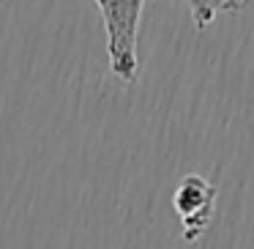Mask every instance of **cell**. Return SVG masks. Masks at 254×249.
I'll return each instance as SVG.
<instances>
[{"label":"cell","mask_w":254,"mask_h":249,"mask_svg":"<svg viewBox=\"0 0 254 249\" xmlns=\"http://www.w3.org/2000/svg\"><path fill=\"white\" fill-rule=\"evenodd\" d=\"M107 36V58L118 80L134 83L139 72L137 39L145 0H96Z\"/></svg>","instance_id":"obj_1"},{"label":"cell","mask_w":254,"mask_h":249,"mask_svg":"<svg viewBox=\"0 0 254 249\" xmlns=\"http://www.w3.org/2000/svg\"><path fill=\"white\" fill-rule=\"evenodd\" d=\"M172 208L183 225L186 241H199L210 227L216 208V183L202 175H186L172 194Z\"/></svg>","instance_id":"obj_2"},{"label":"cell","mask_w":254,"mask_h":249,"mask_svg":"<svg viewBox=\"0 0 254 249\" xmlns=\"http://www.w3.org/2000/svg\"><path fill=\"white\" fill-rule=\"evenodd\" d=\"M243 3H246V0H186L189 14H191V22H194L197 30H205L219 14L241 11Z\"/></svg>","instance_id":"obj_3"}]
</instances>
